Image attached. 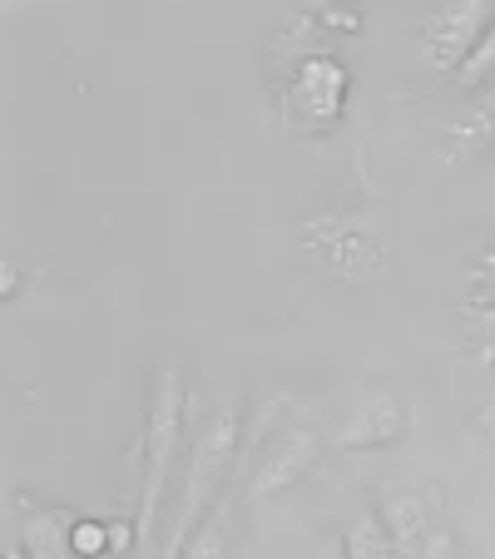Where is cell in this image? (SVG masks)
I'll return each mask as SVG.
<instances>
[{
  "instance_id": "cell-1",
  "label": "cell",
  "mask_w": 495,
  "mask_h": 559,
  "mask_svg": "<svg viewBox=\"0 0 495 559\" xmlns=\"http://www.w3.org/2000/svg\"><path fill=\"white\" fill-rule=\"evenodd\" d=\"M238 445H243V406H238V402H228L209 426H203L199 441H193V455H189V486H184V506H179L174 535L164 539V555H158V559H184V549L193 545L199 525L209 520V510L219 506L223 486H228L233 461H238Z\"/></svg>"
},
{
  "instance_id": "cell-2",
  "label": "cell",
  "mask_w": 495,
  "mask_h": 559,
  "mask_svg": "<svg viewBox=\"0 0 495 559\" xmlns=\"http://www.w3.org/2000/svg\"><path fill=\"white\" fill-rule=\"evenodd\" d=\"M184 377L179 367H164L149 396V421H144V475H139V506H134V545H144L158 525V506L169 490V471L179 455L184 436Z\"/></svg>"
},
{
  "instance_id": "cell-3",
  "label": "cell",
  "mask_w": 495,
  "mask_h": 559,
  "mask_svg": "<svg viewBox=\"0 0 495 559\" xmlns=\"http://www.w3.org/2000/svg\"><path fill=\"white\" fill-rule=\"evenodd\" d=\"M352 95V74L338 55H303L283 95V124L293 134H332Z\"/></svg>"
},
{
  "instance_id": "cell-4",
  "label": "cell",
  "mask_w": 495,
  "mask_h": 559,
  "mask_svg": "<svg viewBox=\"0 0 495 559\" xmlns=\"http://www.w3.org/2000/svg\"><path fill=\"white\" fill-rule=\"evenodd\" d=\"M495 21V5L491 0H456V5H436L422 25V40H426V60L432 70L441 74H456L471 50L481 45V35L491 31Z\"/></svg>"
},
{
  "instance_id": "cell-5",
  "label": "cell",
  "mask_w": 495,
  "mask_h": 559,
  "mask_svg": "<svg viewBox=\"0 0 495 559\" xmlns=\"http://www.w3.org/2000/svg\"><path fill=\"white\" fill-rule=\"evenodd\" d=\"M317 461H322V441H317V431H307V426L283 431L263 451V461H258L254 480H248V500H268V496L293 490L297 480H307V475L317 471Z\"/></svg>"
},
{
  "instance_id": "cell-6",
  "label": "cell",
  "mask_w": 495,
  "mask_h": 559,
  "mask_svg": "<svg viewBox=\"0 0 495 559\" xmlns=\"http://www.w3.org/2000/svg\"><path fill=\"white\" fill-rule=\"evenodd\" d=\"M401 431H406V406H401L397 391L377 386V391H367V396L352 406L347 421L338 426V445L342 451H377V445L401 441Z\"/></svg>"
},
{
  "instance_id": "cell-7",
  "label": "cell",
  "mask_w": 495,
  "mask_h": 559,
  "mask_svg": "<svg viewBox=\"0 0 495 559\" xmlns=\"http://www.w3.org/2000/svg\"><path fill=\"white\" fill-rule=\"evenodd\" d=\"M381 525H387L391 545H397V559H422L432 530V496L426 490H387L381 496Z\"/></svg>"
},
{
  "instance_id": "cell-8",
  "label": "cell",
  "mask_w": 495,
  "mask_h": 559,
  "mask_svg": "<svg viewBox=\"0 0 495 559\" xmlns=\"http://www.w3.org/2000/svg\"><path fill=\"white\" fill-rule=\"evenodd\" d=\"M74 520L70 510H55V506H35L25 500V515H21V549L31 559H74Z\"/></svg>"
},
{
  "instance_id": "cell-9",
  "label": "cell",
  "mask_w": 495,
  "mask_h": 559,
  "mask_svg": "<svg viewBox=\"0 0 495 559\" xmlns=\"http://www.w3.org/2000/svg\"><path fill=\"white\" fill-rule=\"evenodd\" d=\"M342 555L347 559H397V545H391L381 515H357L352 530L342 535Z\"/></svg>"
},
{
  "instance_id": "cell-10",
  "label": "cell",
  "mask_w": 495,
  "mask_h": 559,
  "mask_svg": "<svg viewBox=\"0 0 495 559\" xmlns=\"http://www.w3.org/2000/svg\"><path fill=\"white\" fill-rule=\"evenodd\" d=\"M223 520H228V500H219V506L209 510V520L199 525V535H193V545L184 549V559H223V549H228Z\"/></svg>"
},
{
  "instance_id": "cell-11",
  "label": "cell",
  "mask_w": 495,
  "mask_h": 559,
  "mask_svg": "<svg viewBox=\"0 0 495 559\" xmlns=\"http://www.w3.org/2000/svg\"><path fill=\"white\" fill-rule=\"evenodd\" d=\"M495 74V21H491V31L481 35V45L471 50V60L456 70V85H465V90H475V85H485Z\"/></svg>"
},
{
  "instance_id": "cell-12",
  "label": "cell",
  "mask_w": 495,
  "mask_h": 559,
  "mask_svg": "<svg viewBox=\"0 0 495 559\" xmlns=\"http://www.w3.org/2000/svg\"><path fill=\"white\" fill-rule=\"evenodd\" d=\"M105 549H115L109 525H99V520H74V559H99Z\"/></svg>"
},
{
  "instance_id": "cell-13",
  "label": "cell",
  "mask_w": 495,
  "mask_h": 559,
  "mask_svg": "<svg viewBox=\"0 0 495 559\" xmlns=\"http://www.w3.org/2000/svg\"><path fill=\"white\" fill-rule=\"evenodd\" d=\"M422 559H456V545H451V535H441V530H436V535L426 539Z\"/></svg>"
},
{
  "instance_id": "cell-14",
  "label": "cell",
  "mask_w": 495,
  "mask_h": 559,
  "mask_svg": "<svg viewBox=\"0 0 495 559\" xmlns=\"http://www.w3.org/2000/svg\"><path fill=\"white\" fill-rule=\"evenodd\" d=\"M471 302H495V258H491V267L475 277V297H471Z\"/></svg>"
},
{
  "instance_id": "cell-15",
  "label": "cell",
  "mask_w": 495,
  "mask_h": 559,
  "mask_svg": "<svg viewBox=\"0 0 495 559\" xmlns=\"http://www.w3.org/2000/svg\"><path fill=\"white\" fill-rule=\"evenodd\" d=\"M465 317H475V322L495 337V302H465Z\"/></svg>"
},
{
  "instance_id": "cell-16",
  "label": "cell",
  "mask_w": 495,
  "mask_h": 559,
  "mask_svg": "<svg viewBox=\"0 0 495 559\" xmlns=\"http://www.w3.org/2000/svg\"><path fill=\"white\" fill-rule=\"evenodd\" d=\"M317 21H327V25H338V31H357V25H362V21H357V15H352V11H347V15H342V11H317Z\"/></svg>"
},
{
  "instance_id": "cell-17",
  "label": "cell",
  "mask_w": 495,
  "mask_h": 559,
  "mask_svg": "<svg viewBox=\"0 0 495 559\" xmlns=\"http://www.w3.org/2000/svg\"><path fill=\"white\" fill-rule=\"evenodd\" d=\"M475 426L485 431V441H495V402H485L481 412H475Z\"/></svg>"
},
{
  "instance_id": "cell-18",
  "label": "cell",
  "mask_w": 495,
  "mask_h": 559,
  "mask_svg": "<svg viewBox=\"0 0 495 559\" xmlns=\"http://www.w3.org/2000/svg\"><path fill=\"white\" fill-rule=\"evenodd\" d=\"M307 559H347V555H342V539H322V545H317Z\"/></svg>"
},
{
  "instance_id": "cell-19",
  "label": "cell",
  "mask_w": 495,
  "mask_h": 559,
  "mask_svg": "<svg viewBox=\"0 0 495 559\" xmlns=\"http://www.w3.org/2000/svg\"><path fill=\"white\" fill-rule=\"evenodd\" d=\"M5 559H31V555H25V549H15V545H11V549H5Z\"/></svg>"
},
{
  "instance_id": "cell-20",
  "label": "cell",
  "mask_w": 495,
  "mask_h": 559,
  "mask_svg": "<svg viewBox=\"0 0 495 559\" xmlns=\"http://www.w3.org/2000/svg\"><path fill=\"white\" fill-rule=\"evenodd\" d=\"M491 258H495V238H491Z\"/></svg>"
}]
</instances>
